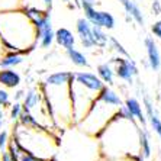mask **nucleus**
I'll return each mask as SVG.
<instances>
[{"label": "nucleus", "mask_w": 161, "mask_h": 161, "mask_svg": "<svg viewBox=\"0 0 161 161\" xmlns=\"http://www.w3.org/2000/svg\"><path fill=\"white\" fill-rule=\"evenodd\" d=\"M0 38L8 51L28 54L38 47L35 25L23 9L0 12Z\"/></svg>", "instance_id": "3"}, {"label": "nucleus", "mask_w": 161, "mask_h": 161, "mask_svg": "<svg viewBox=\"0 0 161 161\" xmlns=\"http://www.w3.org/2000/svg\"><path fill=\"white\" fill-rule=\"evenodd\" d=\"M10 106V94L6 89H0V108H9Z\"/></svg>", "instance_id": "23"}, {"label": "nucleus", "mask_w": 161, "mask_h": 161, "mask_svg": "<svg viewBox=\"0 0 161 161\" xmlns=\"http://www.w3.org/2000/svg\"><path fill=\"white\" fill-rule=\"evenodd\" d=\"M145 49H147V57H148V65L153 68L154 71H157L158 68L161 67V54L158 51V47L154 41V38L147 36L145 41Z\"/></svg>", "instance_id": "9"}, {"label": "nucleus", "mask_w": 161, "mask_h": 161, "mask_svg": "<svg viewBox=\"0 0 161 161\" xmlns=\"http://www.w3.org/2000/svg\"><path fill=\"white\" fill-rule=\"evenodd\" d=\"M16 9H23L22 0H0V12L16 10Z\"/></svg>", "instance_id": "20"}, {"label": "nucleus", "mask_w": 161, "mask_h": 161, "mask_svg": "<svg viewBox=\"0 0 161 161\" xmlns=\"http://www.w3.org/2000/svg\"><path fill=\"white\" fill-rule=\"evenodd\" d=\"M145 129L147 128H139V154L142 155V158H150L151 142H150V136H148Z\"/></svg>", "instance_id": "18"}, {"label": "nucleus", "mask_w": 161, "mask_h": 161, "mask_svg": "<svg viewBox=\"0 0 161 161\" xmlns=\"http://www.w3.org/2000/svg\"><path fill=\"white\" fill-rule=\"evenodd\" d=\"M20 112H22V103H20V102H13V105H10V112H9V118H10L13 122H18Z\"/></svg>", "instance_id": "22"}, {"label": "nucleus", "mask_w": 161, "mask_h": 161, "mask_svg": "<svg viewBox=\"0 0 161 161\" xmlns=\"http://www.w3.org/2000/svg\"><path fill=\"white\" fill-rule=\"evenodd\" d=\"M65 53H67L68 58H70V61H71L74 65H77V67H84L87 68L90 65L89 64V60H87V57L84 55V54L80 51V49H77L75 47H70V48L65 49Z\"/></svg>", "instance_id": "17"}, {"label": "nucleus", "mask_w": 161, "mask_h": 161, "mask_svg": "<svg viewBox=\"0 0 161 161\" xmlns=\"http://www.w3.org/2000/svg\"><path fill=\"white\" fill-rule=\"evenodd\" d=\"M153 12H154V15H160V13H161V3H160V0H154V2H153Z\"/></svg>", "instance_id": "27"}, {"label": "nucleus", "mask_w": 161, "mask_h": 161, "mask_svg": "<svg viewBox=\"0 0 161 161\" xmlns=\"http://www.w3.org/2000/svg\"><path fill=\"white\" fill-rule=\"evenodd\" d=\"M109 44L112 45V48L116 51L118 54H119V57H129V54H128V51L124 48V45L120 44L119 41H118L115 36H109Z\"/></svg>", "instance_id": "21"}, {"label": "nucleus", "mask_w": 161, "mask_h": 161, "mask_svg": "<svg viewBox=\"0 0 161 161\" xmlns=\"http://www.w3.org/2000/svg\"><path fill=\"white\" fill-rule=\"evenodd\" d=\"M23 96H25V90H18L15 93V102H20L23 99Z\"/></svg>", "instance_id": "30"}, {"label": "nucleus", "mask_w": 161, "mask_h": 161, "mask_svg": "<svg viewBox=\"0 0 161 161\" xmlns=\"http://www.w3.org/2000/svg\"><path fill=\"white\" fill-rule=\"evenodd\" d=\"M71 71H57L45 77L41 86L45 105L55 128L65 129L74 125L73 105L70 99V80Z\"/></svg>", "instance_id": "1"}, {"label": "nucleus", "mask_w": 161, "mask_h": 161, "mask_svg": "<svg viewBox=\"0 0 161 161\" xmlns=\"http://www.w3.org/2000/svg\"><path fill=\"white\" fill-rule=\"evenodd\" d=\"M12 136L19 142L23 151L45 161H51L57 150V138L47 128L23 126L16 122Z\"/></svg>", "instance_id": "6"}, {"label": "nucleus", "mask_w": 161, "mask_h": 161, "mask_svg": "<svg viewBox=\"0 0 161 161\" xmlns=\"http://www.w3.org/2000/svg\"><path fill=\"white\" fill-rule=\"evenodd\" d=\"M25 61V54L16 53V51H8L0 58V68H15Z\"/></svg>", "instance_id": "15"}, {"label": "nucleus", "mask_w": 161, "mask_h": 161, "mask_svg": "<svg viewBox=\"0 0 161 161\" xmlns=\"http://www.w3.org/2000/svg\"><path fill=\"white\" fill-rule=\"evenodd\" d=\"M42 4H44V9L47 12H51V9H53V3L54 0H41Z\"/></svg>", "instance_id": "28"}, {"label": "nucleus", "mask_w": 161, "mask_h": 161, "mask_svg": "<svg viewBox=\"0 0 161 161\" xmlns=\"http://www.w3.org/2000/svg\"><path fill=\"white\" fill-rule=\"evenodd\" d=\"M2 110H3V109H2V108H0V112H2Z\"/></svg>", "instance_id": "33"}, {"label": "nucleus", "mask_w": 161, "mask_h": 161, "mask_svg": "<svg viewBox=\"0 0 161 161\" xmlns=\"http://www.w3.org/2000/svg\"><path fill=\"white\" fill-rule=\"evenodd\" d=\"M96 71H97V77L105 83L106 86H112L113 81H115V71L110 67V64H108V63L99 64Z\"/></svg>", "instance_id": "16"}, {"label": "nucleus", "mask_w": 161, "mask_h": 161, "mask_svg": "<svg viewBox=\"0 0 161 161\" xmlns=\"http://www.w3.org/2000/svg\"><path fill=\"white\" fill-rule=\"evenodd\" d=\"M119 3L122 4V8L125 9L128 18L135 20L139 26H144V25H145V18H144V15H142V10L139 9V6L135 3L134 0H119Z\"/></svg>", "instance_id": "12"}, {"label": "nucleus", "mask_w": 161, "mask_h": 161, "mask_svg": "<svg viewBox=\"0 0 161 161\" xmlns=\"http://www.w3.org/2000/svg\"><path fill=\"white\" fill-rule=\"evenodd\" d=\"M113 63H115L113 71H115V75L118 79L132 83V79L138 74V67L131 57H118L113 60Z\"/></svg>", "instance_id": "7"}, {"label": "nucleus", "mask_w": 161, "mask_h": 161, "mask_svg": "<svg viewBox=\"0 0 161 161\" xmlns=\"http://www.w3.org/2000/svg\"><path fill=\"white\" fill-rule=\"evenodd\" d=\"M144 105H145V110H147V115H145L147 120L151 124L153 131L161 138V119L158 118L157 113H155V110L153 108V103H151V100L148 97L144 99Z\"/></svg>", "instance_id": "14"}, {"label": "nucleus", "mask_w": 161, "mask_h": 161, "mask_svg": "<svg viewBox=\"0 0 161 161\" xmlns=\"http://www.w3.org/2000/svg\"><path fill=\"white\" fill-rule=\"evenodd\" d=\"M8 53V49H6V47H4L3 41H2V38H0V58L4 55V54Z\"/></svg>", "instance_id": "31"}, {"label": "nucleus", "mask_w": 161, "mask_h": 161, "mask_svg": "<svg viewBox=\"0 0 161 161\" xmlns=\"http://www.w3.org/2000/svg\"><path fill=\"white\" fill-rule=\"evenodd\" d=\"M122 105H124V100L120 99L119 94L109 86H105L97 99L90 106L86 116L77 125L89 135L97 136L105 129L106 125L116 116Z\"/></svg>", "instance_id": "5"}, {"label": "nucleus", "mask_w": 161, "mask_h": 161, "mask_svg": "<svg viewBox=\"0 0 161 161\" xmlns=\"http://www.w3.org/2000/svg\"><path fill=\"white\" fill-rule=\"evenodd\" d=\"M19 161H45V160L38 158V157H35V155H32V154L23 151V153L20 154V157H19Z\"/></svg>", "instance_id": "25"}, {"label": "nucleus", "mask_w": 161, "mask_h": 161, "mask_svg": "<svg viewBox=\"0 0 161 161\" xmlns=\"http://www.w3.org/2000/svg\"><path fill=\"white\" fill-rule=\"evenodd\" d=\"M0 161H15V160L10 157V154H9L8 151L4 150V151H2V155H0Z\"/></svg>", "instance_id": "29"}, {"label": "nucleus", "mask_w": 161, "mask_h": 161, "mask_svg": "<svg viewBox=\"0 0 161 161\" xmlns=\"http://www.w3.org/2000/svg\"><path fill=\"white\" fill-rule=\"evenodd\" d=\"M92 32H93V39H94V44L96 47H106L109 44V36L106 35L105 29L100 26H96V25H92Z\"/></svg>", "instance_id": "19"}, {"label": "nucleus", "mask_w": 161, "mask_h": 161, "mask_svg": "<svg viewBox=\"0 0 161 161\" xmlns=\"http://www.w3.org/2000/svg\"><path fill=\"white\" fill-rule=\"evenodd\" d=\"M97 136H106L102 141V150L108 158L132 157L139 154L138 122L119 112Z\"/></svg>", "instance_id": "2"}, {"label": "nucleus", "mask_w": 161, "mask_h": 161, "mask_svg": "<svg viewBox=\"0 0 161 161\" xmlns=\"http://www.w3.org/2000/svg\"><path fill=\"white\" fill-rule=\"evenodd\" d=\"M105 83L97 77V74L90 71H77L71 74L70 80V99L73 105V120L74 125L81 122V119L89 112L90 106L97 99L100 92L105 89Z\"/></svg>", "instance_id": "4"}, {"label": "nucleus", "mask_w": 161, "mask_h": 161, "mask_svg": "<svg viewBox=\"0 0 161 161\" xmlns=\"http://www.w3.org/2000/svg\"><path fill=\"white\" fill-rule=\"evenodd\" d=\"M22 77L15 68H0V86L6 89H15L20 84Z\"/></svg>", "instance_id": "11"}, {"label": "nucleus", "mask_w": 161, "mask_h": 161, "mask_svg": "<svg viewBox=\"0 0 161 161\" xmlns=\"http://www.w3.org/2000/svg\"><path fill=\"white\" fill-rule=\"evenodd\" d=\"M75 31L80 38V42L86 49H92L96 47L93 39V32H92V23L86 18H80L75 22Z\"/></svg>", "instance_id": "8"}, {"label": "nucleus", "mask_w": 161, "mask_h": 161, "mask_svg": "<svg viewBox=\"0 0 161 161\" xmlns=\"http://www.w3.org/2000/svg\"><path fill=\"white\" fill-rule=\"evenodd\" d=\"M9 142V132L6 129L0 131V151H4Z\"/></svg>", "instance_id": "24"}, {"label": "nucleus", "mask_w": 161, "mask_h": 161, "mask_svg": "<svg viewBox=\"0 0 161 161\" xmlns=\"http://www.w3.org/2000/svg\"><path fill=\"white\" fill-rule=\"evenodd\" d=\"M4 124H6V119H4V113H3V110H2V112H0V131L4 129Z\"/></svg>", "instance_id": "32"}, {"label": "nucleus", "mask_w": 161, "mask_h": 161, "mask_svg": "<svg viewBox=\"0 0 161 161\" xmlns=\"http://www.w3.org/2000/svg\"><path fill=\"white\" fill-rule=\"evenodd\" d=\"M54 41L57 42L58 47L67 49L70 47H74L75 45V36L70 29L67 28H58L54 34Z\"/></svg>", "instance_id": "13"}, {"label": "nucleus", "mask_w": 161, "mask_h": 161, "mask_svg": "<svg viewBox=\"0 0 161 161\" xmlns=\"http://www.w3.org/2000/svg\"><path fill=\"white\" fill-rule=\"evenodd\" d=\"M124 106L126 108V110L129 112L132 118H134L139 125H142V128H147V118L145 113L142 112V106L136 99L134 97H128L126 100L124 102Z\"/></svg>", "instance_id": "10"}, {"label": "nucleus", "mask_w": 161, "mask_h": 161, "mask_svg": "<svg viewBox=\"0 0 161 161\" xmlns=\"http://www.w3.org/2000/svg\"><path fill=\"white\" fill-rule=\"evenodd\" d=\"M151 32L154 34V36H157L158 39H161V20H157V22L153 23V26H151Z\"/></svg>", "instance_id": "26"}]
</instances>
